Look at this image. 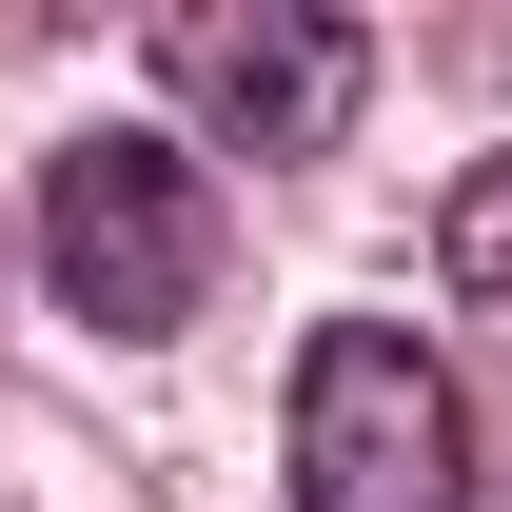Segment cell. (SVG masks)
<instances>
[{
    "instance_id": "4",
    "label": "cell",
    "mask_w": 512,
    "mask_h": 512,
    "mask_svg": "<svg viewBox=\"0 0 512 512\" xmlns=\"http://www.w3.org/2000/svg\"><path fill=\"white\" fill-rule=\"evenodd\" d=\"M434 256H453V316L512 355V158L493 178H453V217H434Z\"/></svg>"
},
{
    "instance_id": "1",
    "label": "cell",
    "mask_w": 512,
    "mask_h": 512,
    "mask_svg": "<svg viewBox=\"0 0 512 512\" xmlns=\"http://www.w3.org/2000/svg\"><path fill=\"white\" fill-rule=\"evenodd\" d=\"M40 276H60V316L79 335H178L197 296H217V178H197L178 138H60L40 158Z\"/></svg>"
},
{
    "instance_id": "2",
    "label": "cell",
    "mask_w": 512,
    "mask_h": 512,
    "mask_svg": "<svg viewBox=\"0 0 512 512\" xmlns=\"http://www.w3.org/2000/svg\"><path fill=\"white\" fill-rule=\"evenodd\" d=\"M296 512H473V394L434 375V335L335 316L296 355Z\"/></svg>"
},
{
    "instance_id": "3",
    "label": "cell",
    "mask_w": 512,
    "mask_h": 512,
    "mask_svg": "<svg viewBox=\"0 0 512 512\" xmlns=\"http://www.w3.org/2000/svg\"><path fill=\"white\" fill-rule=\"evenodd\" d=\"M158 99L237 158H335L375 99V40L335 0H158Z\"/></svg>"
}]
</instances>
